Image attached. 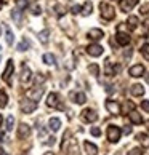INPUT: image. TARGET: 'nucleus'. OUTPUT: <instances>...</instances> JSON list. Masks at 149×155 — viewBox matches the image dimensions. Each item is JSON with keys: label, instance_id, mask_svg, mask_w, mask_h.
Listing matches in <instances>:
<instances>
[{"label": "nucleus", "instance_id": "1", "mask_svg": "<svg viewBox=\"0 0 149 155\" xmlns=\"http://www.w3.org/2000/svg\"><path fill=\"white\" fill-rule=\"evenodd\" d=\"M100 10H101V18H103V19L112 21L114 18H116V10H114L109 3L101 2V3H100Z\"/></svg>", "mask_w": 149, "mask_h": 155}, {"label": "nucleus", "instance_id": "2", "mask_svg": "<svg viewBox=\"0 0 149 155\" xmlns=\"http://www.w3.org/2000/svg\"><path fill=\"white\" fill-rule=\"evenodd\" d=\"M19 107H21V112L22 114H32L37 109V101L31 99V97H29V99H22Z\"/></svg>", "mask_w": 149, "mask_h": 155}, {"label": "nucleus", "instance_id": "3", "mask_svg": "<svg viewBox=\"0 0 149 155\" xmlns=\"http://www.w3.org/2000/svg\"><path fill=\"white\" fill-rule=\"evenodd\" d=\"M107 139H109V142H117L120 139V134H122V131H120L119 126L116 125H109L107 126Z\"/></svg>", "mask_w": 149, "mask_h": 155}, {"label": "nucleus", "instance_id": "4", "mask_svg": "<svg viewBox=\"0 0 149 155\" xmlns=\"http://www.w3.org/2000/svg\"><path fill=\"white\" fill-rule=\"evenodd\" d=\"M47 106L51 107V109H59V110H63V109H64V107L59 104V96L56 94V93H50V94H48V97H47Z\"/></svg>", "mask_w": 149, "mask_h": 155}, {"label": "nucleus", "instance_id": "5", "mask_svg": "<svg viewBox=\"0 0 149 155\" xmlns=\"http://www.w3.org/2000/svg\"><path fill=\"white\" fill-rule=\"evenodd\" d=\"M103 51H104V48H103L101 45H98V43H91V45H88V47H87V53H88L90 56H93V58H98V56H101Z\"/></svg>", "mask_w": 149, "mask_h": 155}, {"label": "nucleus", "instance_id": "6", "mask_svg": "<svg viewBox=\"0 0 149 155\" xmlns=\"http://www.w3.org/2000/svg\"><path fill=\"white\" fill-rule=\"evenodd\" d=\"M82 120L87 123H93L98 120V115H96V112L93 110V109H85V110L82 112Z\"/></svg>", "mask_w": 149, "mask_h": 155}, {"label": "nucleus", "instance_id": "7", "mask_svg": "<svg viewBox=\"0 0 149 155\" xmlns=\"http://www.w3.org/2000/svg\"><path fill=\"white\" fill-rule=\"evenodd\" d=\"M106 109H107V112H109V114H112V115H119V114L122 112V109H120L119 102L112 101V99H107V101H106Z\"/></svg>", "mask_w": 149, "mask_h": 155}, {"label": "nucleus", "instance_id": "8", "mask_svg": "<svg viewBox=\"0 0 149 155\" xmlns=\"http://www.w3.org/2000/svg\"><path fill=\"white\" fill-rule=\"evenodd\" d=\"M128 74H130V77H135V78L144 75V66H143V64H135V66H131V67L128 69Z\"/></svg>", "mask_w": 149, "mask_h": 155}, {"label": "nucleus", "instance_id": "9", "mask_svg": "<svg viewBox=\"0 0 149 155\" xmlns=\"http://www.w3.org/2000/svg\"><path fill=\"white\" fill-rule=\"evenodd\" d=\"M104 72H106V75L114 77L116 74L120 72V66H119V64H112V62L107 61V62H106V66H104Z\"/></svg>", "mask_w": 149, "mask_h": 155}, {"label": "nucleus", "instance_id": "10", "mask_svg": "<svg viewBox=\"0 0 149 155\" xmlns=\"http://www.w3.org/2000/svg\"><path fill=\"white\" fill-rule=\"evenodd\" d=\"M29 136H31V126L27 123H21L18 126V137L19 139H26Z\"/></svg>", "mask_w": 149, "mask_h": 155}, {"label": "nucleus", "instance_id": "11", "mask_svg": "<svg viewBox=\"0 0 149 155\" xmlns=\"http://www.w3.org/2000/svg\"><path fill=\"white\" fill-rule=\"evenodd\" d=\"M15 71V64H13V59H8L7 61V67H5V71L2 74V78L5 80V82H10V77H11V74H13Z\"/></svg>", "mask_w": 149, "mask_h": 155}, {"label": "nucleus", "instance_id": "12", "mask_svg": "<svg viewBox=\"0 0 149 155\" xmlns=\"http://www.w3.org/2000/svg\"><path fill=\"white\" fill-rule=\"evenodd\" d=\"M29 80H31V69L27 67L26 64H22V71H21V75H19V82H21V85H26Z\"/></svg>", "mask_w": 149, "mask_h": 155}, {"label": "nucleus", "instance_id": "13", "mask_svg": "<svg viewBox=\"0 0 149 155\" xmlns=\"http://www.w3.org/2000/svg\"><path fill=\"white\" fill-rule=\"evenodd\" d=\"M42 94H43V88L42 87H36V88H31L29 91H27V96H29L31 99H34V101H39L40 97H42Z\"/></svg>", "mask_w": 149, "mask_h": 155}, {"label": "nucleus", "instance_id": "14", "mask_svg": "<svg viewBox=\"0 0 149 155\" xmlns=\"http://www.w3.org/2000/svg\"><path fill=\"white\" fill-rule=\"evenodd\" d=\"M116 40H117L119 45H122V47H127L130 43V37H128V34H125V32H117Z\"/></svg>", "mask_w": 149, "mask_h": 155}, {"label": "nucleus", "instance_id": "15", "mask_svg": "<svg viewBox=\"0 0 149 155\" xmlns=\"http://www.w3.org/2000/svg\"><path fill=\"white\" fill-rule=\"evenodd\" d=\"M103 37H104V32H103L101 29H90L88 31V38H91V40H101Z\"/></svg>", "mask_w": 149, "mask_h": 155}, {"label": "nucleus", "instance_id": "16", "mask_svg": "<svg viewBox=\"0 0 149 155\" xmlns=\"http://www.w3.org/2000/svg\"><path fill=\"white\" fill-rule=\"evenodd\" d=\"M71 97L74 99V102H77V104H85V101H87V96H85V93H82V91H79V93H71Z\"/></svg>", "mask_w": 149, "mask_h": 155}, {"label": "nucleus", "instance_id": "17", "mask_svg": "<svg viewBox=\"0 0 149 155\" xmlns=\"http://www.w3.org/2000/svg\"><path fill=\"white\" fill-rule=\"evenodd\" d=\"M130 93L133 96H143L144 94V87H143L141 83H135L133 87L130 88Z\"/></svg>", "mask_w": 149, "mask_h": 155}, {"label": "nucleus", "instance_id": "18", "mask_svg": "<svg viewBox=\"0 0 149 155\" xmlns=\"http://www.w3.org/2000/svg\"><path fill=\"white\" fill-rule=\"evenodd\" d=\"M128 117H130V120H131V123H135V125H141L144 120H143V117H141V114H138V112H135V110H131L130 114H128Z\"/></svg>", "mask_w": 149, "mask_h": 155}, {"label": "nucleus", "instance_id": "19", "mask_svg": "<svg viewBox=\"0 0 149 155\" xmlns=\"http://www.w3.org/2000/svg\"><path fill=\"white\" fill-rule=\"evenodd\" d=\"M136 3H138V0H122V2H120V7H122L124 11H130Z\"/></svg>", "mask_w": 149, "mask_h": 155}, {"label": "nucleus", "instance_id": "20", "mask_svg": "<svg viewBox=\"0 0 149 155\" xmlns=\"http://www.w3.org/2000/svg\"><path fill=\"white\" fill-rule=\"evenodd\" d=\"M83 147H85V150H87L88 155H96V153H98V147H96L95 144H91L90 141H85Z\"/></svg>", "mask_w": 149, "mask_h": 155}, {"label": "nucleus", "instance_id": "21", "mask_svg": "<svg viewBox=\"0 0 149 155\" xmlns=\"http://www.w3.org/2000/svg\"><path fill=\"white\" fill-rule=\"evenodd\" d=\"M48 126H50V130H51V131H58V130L61 128V120H59V118H56V117L50 118Z\"/></svg>", "mask_w": 149, "mask_h": 155}, {"label": "nucleus", "instance_id": "22", "mask_svg": "<svg viewBox=\"0 0 149 155\" xmlns=\"http://www.w3.org/2000/svg\"><path fill=\"white\" fill-rule=\"evenodd\" d=\"M91 11H93V3H91V2H85V5L82 7V15L83 16H90Z\"/></svg>", "mask_w": 149, "mask_h": 155}, {"label": "nucleus", "instance_id": "23", "mask_svg": "<svg viewBox=\"0 0 149 155\" xmlns=\"http://www.w3.org/2000/svg\"><path fill=\"white\" fill-rule=\"evenodd\" d=\"M136 139H138L144 147H149V136H147V134H144V133H138V134H136Z\"/></svg>", "mask_w": 149, "mask_h": 155}, {"label": "nucleus", "instance_id": "24", "mask_svg": "<svg viewBox=\"0 0 149 155\" xmlns=\"http://www.w3.org/2000/svg\"><path fill=\"white\" fill-rule=\"evenodd\" d=\"M43 62L45 64H50V66H56V59H55V56L51 53H45L43 54Z\"/></svg>", "mask_w": 149, "mask_h": 155}, {"label": "nucleus", "instance_id": "25", "mask_svg": "<svg viewBox=\"0 0 149 155\" xmlns=\"http://www.w3.org/2000/svg\"><path fill=\"white\" fill-rule=\"evenodd\" d=\"M48 37H50V31H48V29H43L42 32H39V40H40L43 45L48 43Z\"/></svg>", "mask_w": 149, "mask_h": 155}, {"label": "nucleus", "instance_id": "26", "mask_svg": "<svg viewBox=\"0 0 149 155\" xmlns=\"http://www.w3.org/2000/svg\"><path fill=\"white\" fill-rule=\"evenodd\" d=\"M138 18L136 16H128V19H127V26L130 27V29H136V26H138Z\"/></svg>", "mask_w": 149, "mask_h": 155}, {"label": "nucleus", "instance_id": "27", "mask_svg": "<svg viewBox=\"0 0 149 155\" xmlns=\"http://www.w3.org/2000/svg\"><path fill=\"white\" fill-rule=\"evenodd\" d=\"M88 72H90V75H93V77H98L100 75V66L98 64H90L88 66Z\"/></svg>", "mask_w": 149, "mask_h": 155}, {"label": "nucleus", "instance_id": "28", "mask_svg": "<svg viewBox=\"0 0 149 155\" xmlns=\"http://www.w3.org/2000/svg\"><path fill=\"white\" fill-rule=\"evenodd\" d=\"M7 102H8V96L3 90H0V109L7 107Z\"/></svg>", "mask_w": 149, "mask_h": 155}, {"label": "nucleus", "instance_id": "29", "mask_svg": "<svg viewBox=\"0 0 149 155\" xmlns=\"http://www.w3.org/2000/svg\"><path fill=\"white\" fill-rule=\"evenodd\" d=\"M13 42H15V35H13V32H11L10 27H7V43L13 45Z\"/></svg>", "mask_w": 149, "mask_h": 155}, {"label": "nucleus", "instance_id": "30", "mask_svg": "<svg viewBox=\"0 0 149 155\" xmlns=\"http://www.w3.org/2000/svg\"><path fill=\"white\" fill-rule=\"evenodd\" d=\"M13 126H15V117L8 115V118H7V131H11V130H13Z\"/></svg>", "mask_w": 149, "mask_h": 155}, {"label": "nucleus", "instance_id": "31", "mask_svg": "<svg viewBox=\"0 0 149 155\" xmlns=\"http://www.w3.org/2000/svg\"><path fill=\"white\" fill-rule=\"evenodd\" d=\"M27 5H29L27 0H16V8H19V10H26Z\"/></svg>", "mask_w": 149, "mask_h": 155}, {"label": "nucleus", "instance_id": "32", "mask_svg": "<svg viewBox=\"0 0 149 155\" xmlns=\"http://www.w3.org/2000/svg\"><path fill=\"white\" fill-rule=\"evenodd\" d=\"M133 109H135V104H133V102H125V106H124V114H128V110L131 112V110H133Z\"/></svg>", "mask_w": 149, "mask_h": 155}, {"label": "nucleus", "instance_id": "33", "mask_svg": "<svg viewBox=\"0 0 149 155\" xmlns=\"http://www.w3.org/2000/svg\"><path fill=\"white\" fill-rule=\"evenodd\" d=\"M55 11H56V15H58V16H63V15H64L66 13V8L64 7H63V5H56V7H55Z\"/></svg>", "mask_w": 149, "mask_h": 155}, {"label": "nucleus", "instance_id": "34", "mask_svg": "<svg viewBox=\"0 0 149 155\" xmlns=\"http://www.w3.org/2000/svg\"><path fill=\"white\" fill-rule=\"evenodd\" d=\"M141 53H143V56H144V58L149 61V45H147V43L141 47Z\"/></svg>", "mask_w": 149, "mask_h": 155}, {"label": "nucleus", "instance_id": "35", "mask_svg": "<svg viewBox=\"0 0 149 155\" xmlns=\"http://www.w3.org/2000/svg\"><path fill=\"white\" fill-rule=\"evenodd\" d=\"M27 48H29V43H27L26 38H24V40H22V42L18 45V51H26Z\"/></svg>", "mask_w": 149, "mask_h": 155}, {"label": "nucleus", "instance_id": "36", "mask_svg": "<svg viewBox=\"0 0 149 155\" xmlns=\"http://www.w3.org/2000/svg\"><path fill=\"white\" fill-rule=\"evenodd\" d=\"M128 155H143V149L135 147V149H131V150L128 152Z\"/></svg>", "mask_w": 149, "mask_h": 155}, {"label": "nucleus", "instance_id": "37", "mask_svg": "<svg viewBox=\"0 0 149 155\" xmlns=\"http://www.w3.org/2000/svg\"><path fill=\"white\" fill-rule=\"evenodd\" d=\"M71 13H72V15H77V13H82V7H80V5H74V7L71 8Z\"/></svg>", "mask_w": 149, "mask_h": 155}, {"label": "nucleus", "instance_id": "38", "mask_svg": "<svg viewBox=\"0 0 149 155\" xmlns=\"http://www.w3.org/2000/svg\"><path fill=\"white\" fill-rule=\"evenodd\" d=\"M31 10H32V15H40V13H42V10H40V7L37 3H34Z\"/></svg>", "mask_w": 149, "mask_h": 155}, {"label": "nucleus", "instance_id": "39", "mask_svg": "<svg viewBox=\"0 0 149 155\" xmlns=\"http://www.w3.org/2000/svg\"><path fill=\"white\" fill-rule=\"evenodd\" d=\"M19 15H21V10H19V8H16L13 13H11V18L16 19V21H19Z\"/></svg>", "mask_w": 149, "mask_h": 155}, {"label": "nucleus", "instance_id": "40", "mask_svg": "<svg viewBox=\"0 0 149 155\" xmlns=\"http://www.w3.org/2000/svg\"><path fill=\"white\" fill-rule=\"evenodd\" d=\"M141 107H143V110L149 112V101H147V99H144V101L141 102Z\"/></svg>", "mask_w": 149, "mask_h": 155}, {"label": "nucleus", "instance_id": "41", "mask_svg": "<svg viewBox=\"0 0 149 155\" xmlns=\"http://www.w3.org/2000/svg\"><path fill=\"white\" fill-rule=\"evenodd\" d=\"M91 134H93V136H100L101 134V130L96 128V126H93V128H91Z\"/></svg>", "mask_w": 149, "mask_h": 155}, {"label": "nucleus", "instance_id": "42", "mask_svg": "<svg viewBox=\"0 0 149 155\" xmlns=\"http://www.w3.org/2000/svg\"><path fill=\"white\" fill-rule=\"evenodd\" d=\"M47 139H48V141H45V142H43V144H47V146H53L55 142H56L53 136H51V137H47Z\"/></svg>", "mask_w": 149, "mask_h": 155}, {"label": "nucleus", "instance_id": "43", "mask_svg": "<svg viewBox=\"0 0 149 155\" xmlns=\"http://www.w3.org/2000/svg\"><path fill=\"white\" fill-rule=\"evenodd\" d=\"M147 10H149V3L143 5V7H141V15H146V13H147Z\"/></svg>", "mask_w": 149, "mask_h": 155}, {"label": "nucleus", "instance_id": "44", "mask_svg": "<svg viewBox=\"0 0 149 155\" xmlns=\"http://www.w3.org/2000/svg\"><path fill=\"white\" fill-rule=\"evenodd\" d=\"M124 133H125V134H130V133H131V128H130V126H125V128H124Z\"/></svg>", "mask_w": 149, "mask_h": 155}, {"label": "nucleus", "instance_id": "45", "mask_svg": "<svg viewBox=\"0 0 149 155\" xmlns=\"http://www.w3.org/2000/svg\"><path fill=\"white\" fill-rule=\"evenodd\" d=\"M131 56V50H128V51H125V58H130Z\"/></svg>", "mask_w": 149, "mask_h": 155}, {"label": "nucleus", "instance_id": "46", "mask_svg": "<svg viewBox=\"0 0 149 155\" xmlns=\"http://www.w3.org/2000/svg\"><path fill=\"white\" fill-rule=\"evenodd\" d=\"M2 122H3V117H2V114H0V126H2Z\"/></svg>", "mask_w": 149, "mask_h": 155}, {"label": "nucleus", "instance_id": "47", "mask_svg": "<svg viewBox=\"0 0 149 155\" xmlns=\"http://www.w3.org/2000/svg\"><path fill=\"white\" fill-rule=\"evenodd\" d=\"M43 155H55V153H53V152H45Z\"/></svg>", "mask_w": 149, "mask_h": 155}, {"label": "nucleus", "instance_id": "48", "mask_svg": "<svg viewBox=\"0 0 149 155\" xmlns=\"http://www.w3.org/2000/svg\"><path fill=\"white\" fill-rule=\"evenodd\" d=\"M0 155H3V150H2V149H0Z\"/></svg>", "mask_w": 149, "mask_h": 155}, {"label": "nucleus", "instance_id": "49", "mask_svg": "<svg viewBox=\"0 0 149 155\" xmlns=\"http://www.w3.org/2000/svg\"><path fill=\"white\" fill-rule=\"evenodd\" d=\"M0 34H2V26H0Z\"/></svg>", "mask_w": 149, "mask_h": 155}, {"label": "nucleus", "instance_id": "50", "mask_svg": "<svg viewBox=\"0 0 149 155\" xmlns=\"http://www.w3.org/2000/svg\"><path fill=\"white\" fill-rule=\"evenodd\" d=\"M2 3H3V0H0V5H2Z\"/></svg>", "mask_w": 149, "mask_h": 155}, {"label": "nucleus", "instance_id": "51", "mask_svg": "<svg viewBox=\"0 0 149 155\" xmlns=\"http://www.w3.org/2000/svg\"><path fill=\"white\" fill-rule=\"evenodd\" d=\"M147 131H149V123H147Z\"/></svg>", "mask_w": 149, "mask_h": 155}, {"label": "nucleus", "instance_id": "52", "mask_svg": "<svg viewBox=\"0 0 149 155\" xmlns=\"http://www.w3.org/2000/svg\"><path fill=\"white\" fill-rule=\"evenodd\" d=\"M117 2H122V0H117Z\"/></svg>", "mask_w": 149, "mask_h": 155}, {"label": "nucleus", "instance_id": "53", "mask_svg": "<svg viewBox=\"0 0 149 155\" xmlns=\"http://www.w3.org/2000/svg\"><path fill=\"white\" fill-rule=\"evenodd\" d=\"M0 50H2V47H0Z\"/></svg>", "mask_w": 149, "mask_h": 155}]
</instances>
